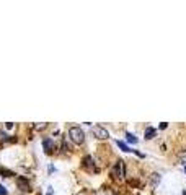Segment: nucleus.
Wrapping results in <instances>:
<instances>
[{"instance_id": "19", "label": "nucleus", "mask_w": 186, "mask_h": 195, "mask_svg": "<svg viewBox=\"0 0 186 195\" xmlns=\"http://www.w3.org/2000/svg\"><path fill=\"white\" fill-rule=\"evenodd\" d=\"M183 195H186V193H183Z\"/></svg>"}, {"instance_id": "10", "label": "nucleus", "mask_w": 186, "mask_h": 195, "mask_svg": "<svg viewBox=\"0 0 186 195\" xmlns=\"http://www.w3.org/2000/svg\"><path fill=\"white\" fill-rule=\"evenodd\" d=\"M126 140L129 141V143H137V138H136V137L132 135V134H129V132L126 134Z\"/></svg>"}, {"instance_id": "11", "label": "nucleus", "mask_w": 186, "mask_h": 195, "mask_svg": "<svg viewBox=\"0 0 186 195\" xmlns=\"http://www.w3.org/2000/svg\"><path fill=\"white\" fill-rule=\"evenodd\" d=\"M0 174H2L3 177H12V176H13V172H12V171H8V169H0Z\"/></svg>"}, {"instance_id": "3", "label": "nucleus", "mask_w": 186, "mask_h": 195, "mask_svg": "<svg viewBox=\"0 0 186 195\" xmlns=\"http://www.w3.org/2000/svg\"><path fill=\"white\" fill-rule=\"evenodd\" d=\"M93 135L97 137L98 140H106V138H109L108 130L104 127H101V125H95L93 127Z\"/></svg>"}, {"instance_id": "8", "label": "nucleus", "mask_w": 186, "mask_h": 195, "mask_svg": "<svg viewBox=\"0 0 186 195\" xmlns=\"http://www.w3.org/2000/svg\"><path fill=\"white\" fill-rule=\"evenodd\" d=\"M83 166H85V168H88V169L93 168V158H92V156H85V158H83Z\"/></svg>"}, {"instance_id": "1", "label": "nucleus", "mask_w": 186, "mask_h": 195, "mask_svg": "<svg viewBox=\"0 0 186 195\" xmlns=\"http://www.w3.org/2000/svg\"><path fill=\"white\" fill-rule=\"evenodd\" d=\"M69 138L72 140L75 145H82L85 141V134L80 127H70L69 128Z\"/></svg>"}, {"instance_id": "9", "label": "nucleus", "mask_w": 186, "mask_h": 195, "mask_svg": "<svg viewBox=\"0 0 186 195\" xmlns=\"http://www.w3.org/2000/svg\"><path fill=\"white\" fill-rule=\"evenodd\" d=\"M116 145H118V146H119V148H121L122 151H126V153H129V151H132V150L129 148V146H127L126 143H124V141H121V140H118V141H116Z\"/></svg>"}, {"instance_id": "12", "label": "nucleus", "mask_w": 186, "mask_h": 195, "mask_svg": "<svg viewBox=\"0 0 186 195\" xmlns=\"http://www.w3.org/2000/svg\"><path fill=\"white\" fill-rule=\"evenodd\" d=\"M180 163H183V164L186 166V150L180 151Z\"/></svg>"}, {"instance_id": "16", "label": "nucleus", "mask_w": 186, "mask_h": 195, "mask_svg": "<svg viewBox=\"0 0 186 195\" xmlns=\"http://www.w3.org/2000/svg\"><path fill=\"white\" fill-rule=\"evenodd\" d=\"M160 128H166V122H162L160 124Z\"/></svg>"}, {"instance_id": "4", "label": "nucleus", "mask_w": 186, "mask_h": 195, "mask_svg": "<svg viewBox=\"0 0 186 195\" xmlns=\"http://www.w3.org/2000/svg\"><path fill=\"white\" fill-rule=\"evenodd\" d=\"M16 184H18V189H21L23 192H30L31 190V184L28 182V179H25V177H18Z\"/></svg>"}, {"instance_id": "15", "label": "nucleus", "mask_w": 186, "mask_h": 195, "mask_svg": "<svg viewBox=\"0 0 186 195\" xmlns=\"http://www.w3.org/2000/svg\"><path fill=\"white\" fill-rule=\"evenodd\" d=\"M8 192H7V189L3 187V185H0V195H7Z\"/></svg>"}, {"instance_id": "13", "label": "nucleus", "mask_w": 186, "mask_h": 195, "mask_svg": "<svg viewBox=\"0 0 186 195\" xmlns=\"http://www.w3.org/2000/svg\"><path fill=\"white\" fill-rule=\"evenodd\" d=\"M46 127H47V124H44V122H38L36 125H35V130H44Z\"/></svg>"}, {"instance_id": "14", "label": "nucleus", "mask_w": 186, "mask_h": 195, "mask_svg": "<svg viewBox=\"0 0 186 195\" xmlns=\"http://www.w3.org/2000/svg\"><path fill=\"white\" fill-rule=\"evenodd\" d=\"M62 150H64V151H69V145H67V141H65V138L62 140Z\"/></svg>"}, {"instance_id": "2", "label": "nucleus", "mask_w": 186, "mask_h": 195, "mask_svg": "<svg viewBox=\"0 0 186 195\" xmlns=\"http://www.w3.org/2000/svg\"><path fill=\"white\" fill-rule=\"evenodd\" d=\"M113 176H114L118 180H122L124 177H126V166H124V161L119 159L118 163L114 164V168H113Z\"/></svg>"}, {"instance_id": "7", "label": "nucleus", "mask_w": 186, "mask_h": 195, "mask_svg": "<svg viewBox=\"0 0 186 195\" xmlns=\"http://www.w3.org/2000/svg\"><path fill=\"white\" fill-rule=\"evenodd\" d=\"M155 135H157V130L154 127H147L145 128V140H152Z\"/></svg>"}, {"instance_id": "17", "label": "nucleus", "mask_w": 186, "mask_h": 195, "mask_svg": "<svg viewBox=\"0 0 186 195\" xmlns=\"http://www.w3.org/2000/svg\"><path fill=\"white\" fill-rule=\"evenodd\" d=\"M47 195H52V187H49V189H47Z\"/></svg>"}, {"instance_id": "5", "label": "nucleus", "mask_w": 186, "mask_h": 195, "mask_svg": "<svg viewBox=\"0 0 186 195\" xmlns=\"http://www.w3.org/2000/svg\"><path fill=\"white\" fill-rule=\"evenodd\" d=\"M42 148H44V151L47 155H51L52 151L56 150V145H54V141H52L51 138H44L42 140Z\"/></svg>"}, {"instance_id": "6", "label": "nucleus", "mask_w": 186, "mask_h": 195, "mask_svg": "<svg viewBox=\"0 0 186 195\" xmlns=\"http://www.w3.org/2000/svg\"><path fill=\"white\" fill-rule=\"evenodd\" d=\"M160 179H162V177H160V174H159V172H154V174L150 176V185H152L154 189H155V187H159Z\"/></svg>"}, {"instance_id": "18", "label": "nucleus", "mask_w": 186, "mask_h": 195, "mask_svg": "<svg viewBox=\"0 0 186 195\" xmlns=\"http://www.w3.org/2000/svg\"><path fill=\"white\" fill-rule=\"evenodd\" d=\"M184 174H186V166H184Z\"/></svg>"}]
</instances>
